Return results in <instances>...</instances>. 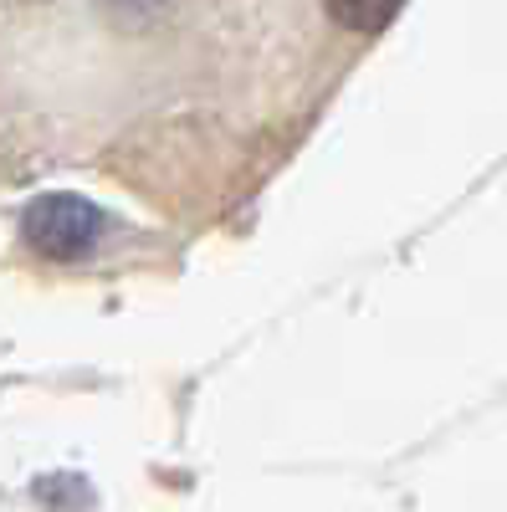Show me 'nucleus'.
Here are the masks:
<instances>
[{
    "instance_id": "obj_2",
    "label": "nucleus",
    "mask_w": 507,
    "mask_h": 512,
    "mask_svg": "<svg viewBox=\"0 0 507 512\" xmlns=\"http://www.w3.org/2000/svg\"><path fill=\"white\" fill-rule=\"evenodd\" d=\"M400 6H405V0H328V16L344 31L374 36V31H385L400 16Z\"/></svg>"
},
{
    "instance_id": "obj_1",
    "label": "nucleus",
    "mask_w": 507,
    "mask_h": 512,
    "mask_svg": "<svg viewBox=\"0 0 507 512\" xmlns=\"http://www.w3.org/2000/svg\"><path fill=\"white\" fill-rule=\"evenodd\" d=\"M103 231V210L82 195H36L21 210V236L41 256H82Z\"/></svg>"
}]
</instances>
